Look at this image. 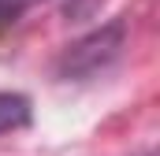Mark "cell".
I'll list each match as a JSON object with an SVG mask.
<instances>
[{"label":"cell","mask_w":160,"mask_h":156,"mask_svg":"<svg viewBox=\"0 0 160 156\" xmlns=\"http://www.w3.org/2000/svg\"><path fill=\"white\" fill-rule=\"evenodd\" d=\"M34 4H41V0H0V30L4 26H11L22 11H30Z\"/></svg>","instance_id":"3957f363"},{"label":"cell","mask_w":160,"mask_h":156,"mask_svg":"<svg viewBox=\"0 0 160 156\" xmlns=\"http://www.w3.org/2000/svg\"><path fill=\"white\" fill-rule=\"evenodd\" d=\"M30 123V100L22 93H0V134H11Z\"/></svg>","instance_id":"7a4b0ae2"},{"label":"cell","mask_w":160,"mask_h":156,"mask_svg":"<svg viewBox=\"0 0 160 156\" xmlns=\"http://www.w3.org/2000/svg\"><path fill=\"white\" fill-rule=\"evenodd\" d=\"M123 48V22H108V26H101V30H93V34H86L82 41H75L63 56H60V78H93L97 71H104L116 56H119Z\"/></svg>","instance_id":"6da1fadb"}]
</instances>
